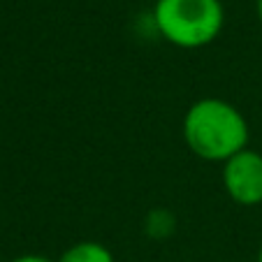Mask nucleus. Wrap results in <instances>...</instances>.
<instances>
[{"label": "nucleus", "mask_w": 262, "mask_h": 262, "mask_svg": "<svg viewBox=\"0 0 262 262\" xmlns=\"http://www.w3.org/2000/svg\"><path fill=\"white\" fill-rule=\"evenodd\" d=\"M248 123L232 102L223 98H202L183 116V139L198 158L225 163L248 148Z\"/></svg>", "instance_id": "1"}, {"label": "nucleus", "mask_w": 262, "mask_h": 262, "mask_svg": "<svg viewBox=\"0 0 262 262\" xmlns=\"http://www.w3.org/2000/svg\"><path fill=\"white\" fill-rule=\"evenodd\" d=\"M154 24L169 45L202 49L223 33L225 10L221 0H158Z\"/></svg>", "instance_id": "2"}, {"label": "nucleus", "mask_w": 262, "mask_h": 262, "mask_svg": "<svg viewBox=\"0 0 262 262\" xmlns=\"http://www.w3.org/2000/svg\"><path fill=\"white\" fill-rule=\"evenodd\" d=\"M223 186L230 200L242 207L262 204V154L244 148L223 163Z\"/></svg>", "instance_id": "3"}, {"label": "nucleus", "mask_w": 262, "mask_h": 262, "mask_svg": "<svg viewBox=\"0 0 262 262\" xmlns=\"http://www.w3.org/2000/svg\"><path fill=\"white\" fill-rule=\"evenodd\" d=\"M56 262H114V255L100 242H77L65 248Z\"/></svg>", "instance_id": "4"}, {"label": "nucleus", "mask_w": 262, "mask_h": 262, "mask_svg": "<svg viewBox=\"0 0 262 262\" xmlns=\"http://www.w3.org/2000/svg\"><path fill=\"white\" fill-rule=\"evenodd\" d=\"M12 262H56V260H51V257H47V255H37V253H26V255L14 257Z\"/></svg>", "instance_id": "5"}, {"label": "nucleus", "mask_w": 262, "mask_h": 262, "mask_svg": "<svg viewBox=\"0 0 262 262\" xmlns=\"http://www.w3.org/2000/svg\"><path fill=\"white\" fill-rule=\"evenodd\" d=\"M257 19H260V24H262V0H257Z\"/></svg>", "instance_id": "6"}, {"label": "nucleus", "mask_w": 262, "mask_h": 262, "mask_svg": "<svg viewBox=\"0 0 262 262\" xmlns=\"http://www.w3.org/2000/svg\"><path fill=\"white\" fill-rule=\"evenodd\" d=\"M257 262H262V246H260V251H257Z\"/></svg>", "instance_id": "7"}]
</instances>
